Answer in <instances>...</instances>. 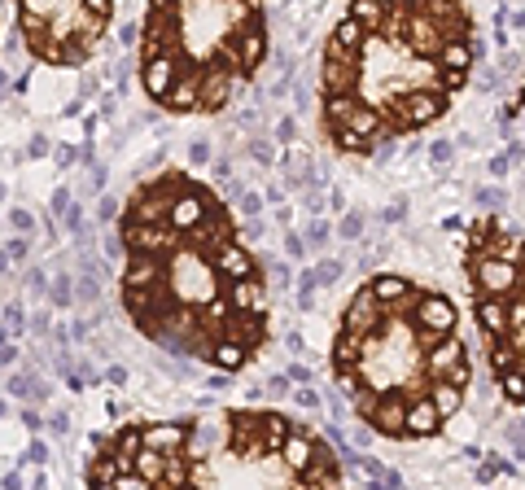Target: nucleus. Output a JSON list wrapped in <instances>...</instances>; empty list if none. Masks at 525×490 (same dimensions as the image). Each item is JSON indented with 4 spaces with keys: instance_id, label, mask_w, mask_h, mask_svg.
<instances>
[{
    "instance_id": "1",
    "label": "nucleus",
    "mask_w": 525,
    "mask_h": 490,
    "mask_svg": "<svg viewBox=\"0 0 525 490\" xmlns=\"http://www.w3.org/2000/svg\"><path fill=\"white\" fill-rule=\"evenodd\" d=\"M118 302L140 337L219 372L267 351V272L206 180L179 167L140 180L118 215Z\"/></svg>"
},
{
    "instance_id": "2",
    "label": "nucleus",
    "mask_w": 525,
    "mask_h": 490,
    "mask_svg": "<svg viewBox=\"0 0 525 490\" xmlns=\"http://www.w3.org/2000/svg\"><path fill=\"white\" fill-rule=\"evenodd\" d=\"M477 66V18L451 0L346 5L320 49V132L337 153H377L455 106Z\"/></svg>"
},
{
    "instance_id": "3",
    "label": "nucleus",
    "mask_w": 525,
    "mask_h": 490,
    "mask_svg": "<svg viewBox=\"0 0 525 490\" xmlns=\"http://www.w3.org/2000/svg\"><path fill=\"white\" fill-rule=\"evenodd\" d=\"M329 367L355 416L390 442L447 429L473 390V346L455 302L412 276H368L333 329Z\"/></svg>"
},
{
    "instance_id": "4",
    "label": "nucleus",
    "mask_w": 525,
    "mask_h": 490,
    "mask_svg": "<svg viewBox=\"0 0 525 490\" xmlns=\"http://www.w3.org/2000/svg\"><path fill=\"white\" fill-rule=\"evenodd\" d=\"M84 490H350L324 434L272 407L127 420L96 438Z\"/></svg>"
},
{
    "instance_id": "5",
    "label": "nucleus",
    "mask_w": 525,
    "mask_h": 490,
    "mask_svg": "<svg viewBox=\"0 0 525 490\" xmlns=\"http://www.w3.org/2000/svg\"><path fill=\"white\" fill-rule=\"evenodd\" d=\"M267 61V13L219 0H158L140 18V88L167 114H219Z\"/></svg>"
},
{
    "instance_id": "6",
    "label": "nucleus",
    "mask_w": 525,
    "mask_h": 490,
    "mask_svg": "<svg viewBox=\"0 0 525 490\" xmlns=\"http://www.w3.org/2000/svg\"><path fill=\"white\" fill-rule=\"evenodd\" d=\"M460 272L495 390L503 403L525 407V232L503 215H473Z\"/></svg>"
},
{
    "instance_id": "7",
    "label": "nucleus",
    "mask_w": 525,
    "mask_h": 490,
    "mask_svg": "<svg viewBox=\"0 0 525 490\" xmlns=\"http://www.w3.org/2000/svg\"><path fill=\"white\" fill-rule=\"evenodd\" d=\"M110 0L92 5H49V0H27L13 9V27L23 35V49L44 61V66H84L101 49L110 23H114Z\"/></svg>"
}]
</instances>
